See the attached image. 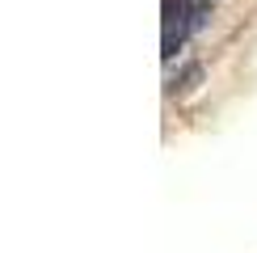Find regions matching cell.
I'll list each match as a JSON object with an SVG mask.
<instances>
[{
	"label": "cell",
	"mask_w": 257,
	"mask_h": 253,
	"mask_svg": "<svg viewBox=\"0 0 257 253\" xmlns=\"http://www.w3.org/2000/svg\"><path fill=\"white\" fill-rule=\"evenodd\" d=\"M202 26V13L190 0H165V59L177 55V47Z\"/></svg>",
	"instance_id": "1"
},
{
	"label": "cell",
	"mask_w": 257,
	"mask_h": 253,
	"mask_svg": "<svg viewBox=\"0 0 257 253\" xmlns=\"http://www.w3.org/2000/svg\"><path fill=\"white\" fill-rule=\"evenodd\" d=\"M190 5H194V9H198V13H202V17H207V13H211V5H215V0H190Z\"/></svg>",
	"instance_id": "2"
}]
</instances>
